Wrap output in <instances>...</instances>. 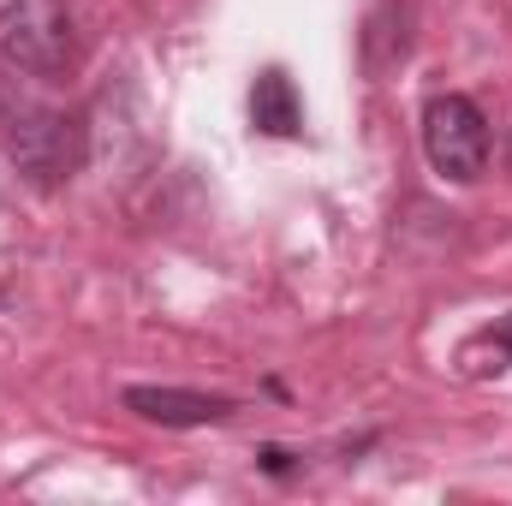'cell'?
<instances>
[{
    "label": "cell",
    "instance_id": "cell-3",
    "mask_svg": "<svg viewBox=\"0 0 512 506\" xmlns=\"http://www.w3.org/2000/svg\"><path fill=\"white\" fill-rule=\"evenodd\" d=\"M6 155L30 179H66L72 161H78V131H72V120H60V114L18 108L12 126H6Z\"/></svg>",
    "mask_w": 512,
    "mask_h": 506
},
{
    "label": "cell",
    "instance_id": "cell-5",
    "mask_svg": "<svg viewBox=\"0 0 512 506\" xmlns=\"http://www.w3.org/2000/svg\"><path fill=\"white\" fill-rule=\"evenodd\" d=\"M251 120H256V131H268V137H298V131H304L298 90H292V78H286L280 66H268V72L256 78V90H251Z\"/></svg>",
    "mask_w": 512,
    "mask_h": 506
},
{
    "label": "cell",
    "instance_id": "cell-1",
    "mask_svg": "<svg viewBox=\"0 0 512 506\" xmlns=\"http://www.w3.org/2000/svg\"><path fill=\"white\" fill-rule=\"evenodd\" d=\"M0 54L30 78H66L78 66L72 0H12L0 12Z\"/></svg>",
    "mask_w": 512,
    "mask_h": 506
},
{
    "label": "cell",
    "instance_id": "cell-4",
    "mask_svg": "<svg viewBox=\"0 0 512 506\" xmlns=\"http://www.w3.org/2000/svg\"><path fill=\"white\" fill-rule=\"evenodd\" d=\"M126 411L167 429H197V423H227L239 405L221 393H185V387H126Z\"/></svg>",
    "mask_w": 512,
    "mask_h": 506
},
{
    "label": "cell",
    "instance_id": "cell-6",
    "mask_svg": "<svg viewBox=\"0 0 512 506\" xmlns=\"http://www.w3.org/2000/svg\"><path fill=\"white\" fill-rule=\"evenodd\" d=\"M477 346H489L495 358H512V316H507V322H501V328H489V334H483Z\"/></svg>",
    "mask_w": 512,
    "mask_h": 506
},
{
    "label": "cell",
    "instance_id": "cell-2",
    "mask_svg": "<svg viewBox=\"0 0 512 506\" xmlns=\"http://www.w3.org/2000/svg\"><path fill=\"white\" fill-rule=\"evenodd\" d=\"M423 149H429V167L441 179L471 185L489 167V120H483V108L465 102V96H435L423 108Z\"/></svg>",
    "mask_w": 512,
    "mask_h": 506
}]
</instances>
